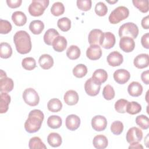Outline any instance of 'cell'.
Instances as JSON below:
<instances>
[{"label": "cell", "mask_w": 149, "mask_h": 149, "mask_svg": "<svg viewBox=\"0 0 149 149\" xmlns=\"http://www.w3.org/2000/svg\"><path fill=\"white\" fill-rule=\"evenodd\" d=\"M141 110V105L136 101H132L127 103L126 112L130 115H135L139 113Z\"/></svg>", "instance_id": "obj_35"}, {"label": "cell", "mask_w": 149, "mask_h": 149, "mask_svg": "<svg viewBox=\"0 0 149 149\" xmlns=\"http://www.w3.org/2000/svg\"><path fill=\"white\" fill-rule=\"evenodd\" d=\"M65 125L66 127L71 130L74 131L77 129L80 125V118L74 114H71L68 115L65 120Z\"/></svg>", "instance_id": "obj_15"}, {"label": "cell", "mask_w": 149, "mask_h": 149, "mask_svg": "<svg viewBox=\"0 0 149 149\" xmlns=\"http://www.w3.org/2000/svg\"><path fill=\"white\" fill-rule=\"evenodd\" d=\"M76 3L78 8L83 11H88L91 8V0H77Z\"/></svg>", "instance_id": "obj_47"}, {"label": "cell", "mask_w": 149, "mask_h": 149, "mask_svg": "<svg viewBox=\"0 0 149 149\" xmlns=\"http://www.w3.org/2000/svg\"><path fill=\"white\" fill-rule=\"evenodd\" d=\"M22 67L27 70H32L36 67V62L33 57H26L22 60Z\"/></svg>", "instance_id": "obj_39"}, {"label": "cell", "mask_w": 149, "mask_h": 149, "mask_svg": "<svg viewBox=\"0 0 149 149\" xmlns=\"http://www.w3.org/2000/svg\"><path fill=\"white\" fill-rule=\"evenodd\" d=\"M48 109L52 112H58L61 110L62 104L58 98H52L47 103Z\"/></svg>", "instance_id": "obj_30"}, {"label": "cell", "mask_w": 149, "mask_h": 149, "mask_svg": "<svg viewBox=\"0 0 149 149\" xmlns=\"http://www.w3.org/2000/svg\"><path fill=\"white\" fill-rule=\"evenodd\" d=\"M44 118V115L41 110H31L29 112L28 118L24 123V129L26 132L33 133L39 130L41 128Z\"/></svg>", "instance_id": "obj_1"}, {"label": "cell", "mask_w": 149, "mask_h": 149, "mask_svg": "<svg viewBox=\"0 0 149 149\" xmlns=\"http://www.w3.org/2000/svg\"><path fill=\"white\" fill-rule=\"evenodd\" d=\"M148 39H149V34L148 33H147L144 34L141 38V43L143 45V47L146 49L149 48V42H148Z\"/></svg>", "instance_id": "obj_49"}, {"label": "cell", "mask_w": 149, "mask_h": 149, "mask_svg": "<svg viewBox=\"0 0 149 149\" xmlns=\"http://www.w3.org/2000/svg\"><path fill=\"white\" fill-rule=\"evenodd\" d=\"M136 123L141 129L146 130L149 127V119L144 115H140L136 118Z\"/></svg>", "instance_id": "obj_40"}, {"label": "cell", "mask_w": 149, "mask_h": 149, "mask_svg": "<svg viewBox=\"0 0 149 149\" xmlns=\"http://www.w3.org/2000/svg\"><path fill=\"white\" fill-rule=\"evenodd\" d=\"M13 41L17 51L20 54H27L31 49V38L26 31H17L13 36Z\"/></svg>", "instance_id": "obj_2"}, {"label": "cell", "mask_w": 149, "mask_h": 149, "mask_svg": "<svg viewBox=\"0 0 149 149\" xmlns=\"http://www.w3.org/2000/svg\"><path fill=\"white\" fill-rule=\"evenodd\" d=\"M48 143L53 147H58L62 144V140L61 135L58 133L52 132L49 134L47 137Z\"/></svg>", "instance_id": "obj_27"}, {"label": "cell", "mask_w": 149, "mask_h": 149, "mask_svg": "<svg viewBox=\"0 0 149 149\" xmlns=\"http://www.w3.org/2000/svg\"><path fill=\"white\" fill-rule=\"evenodd\" d=\"M141 79L143 82L146 84H149V71H144L141 74Z\"/></svg>", "instance_id": "obj_50"}, {"label": "cell", "mask_w": 149, "mask_h": 149, "mask_svg": "<svg viewBox=\"0 0 149 149\" xmlns=\"http://www.w3.org/2000/svg\"><path fill=\"white\" fill-rule=\"evenodd\" d=\"M129 148H137V149L141 148V149H143V147L139 142H134L133 143H130V145L129 146Z\"/></svg>", "instance_id": "obj_52"}, {"label": "cell", "mask_w": 149, "mask_h": 149, "mask_svg": "<svg viewBox=\"0 0 149 149\" xmlns=\"http://www.w3.org/2000/svg\"><path fill=\"white\" fill-rule=\"evenodd\" d=\"M14 86L13 81L11 78L8 77L6 72L1 70L0 72V91L1 92H10Z\"/></svg>", "instance_id": "obj_7"}, {"label": "cell", "mask_w": 149, "mask_h": 149, "mask_svg": "<svg viewBox=\"0 0 149 149\" xmlns=\"http://www.w3.org/2000/svg\"><path fill=\"white\" fill-rule=\"evenodd\" d=\"M126 138L127 143L130 144L134 142H140L143 139V132L139 128L132 127L128 130Z\"/></svg>", "instance_id": "obj_8"}, {"label": "cell", "mask_w": 149, "mask_h": 149, "mask_svg": "<svg viewBox=\"0 0 149 149\" xmlns=\"http://www.w3.org/2000/svg\"><path fill=\"white\" fill-rule=\"evenodd\" d=\"M87 73V68L84 64H78L73 69V75L77 78H82Z\"/></svg>", "instance_id": "obj_36"}, {"label": "cell", "mask_w": 149, "mask_h": 149, "mask_svg": "<svg viewBox=\"0 0 149 149\" xmlns=\"http://www.w3.org/2000/svg\"><path fill=\"white\" fill-rule=\"evenodd\" d=\"M81 51L80 48L74 45H70L66 51V56L71 60L78 59L80 56Z\"/></svg>", "instance_id": "obj_32"}, {"label": "cell", "mask_w": 149, "mask_h": 149, "mask_svg": "<svg viewBox=\"0 0 149 149\" xmlns=\"http://www.w3.org/2000/svg\"><path fill=\"white\" fill-rule=\"evenodd\" d=\"M123 130V124L119 120L114 121L111 125V131L115 135L120 134Z\"/></svg>", "instance_id": "obj_43"}, {"label": "cell", "mask_w": 149, "mask_h": 149, "mask_svg": "<svg viewBox=\"0 0 149 149\" xmlns=\"http://www.w3.org/2000/svg\"><path fill=\"white\" fill-rule=\"evenodd\" d=\"M120 48L125 52H130L133 51L135 47L134 40L130 37H123L119 41Z\"/></svg>", "instance_id": "obj_13"}, {"label": "cell", "mask_w": 149, "mask_h": 149, "mask_svg": "<svg viewBox=\"0 0 149 149\" xmlns=\"http://www.w3.org/2000/svg\"><path fill=\"white\" fill-rule=\"evenodd\" d=\"M95 12L100 16H105L108 12V8L107 5L102 2H98L95 6Z\"/></svg>", "instance_id": "obj_45"}, {"label": "cell", "mask_w": 149, "mask_h": 149, "mask_svg": "<svg viewBox=\"0 0 149 149\" xmlns=\"http://www.w3.org/2000/svg\"><path fill=\"white\" fill-rule=\"evenodd\" d=\"M141 26L143 29H148V16H147L142 19Z\"/></svg>", "instance_id": "obj_51"}, {"label": "cell", "mask_w": 149, "mask_h": 149, "mask_svg": "<svg viewBox=\"0 0 149 149\" xmlns=\"http://www.w3.org/2000/svg\"><path fill=\"white\" fill-rule=\"evenodd\" d=\"M93 144L97 149H104L108 146V141L106 136L102 134H98L94 137Z\"/></svg>", "instance_id": "obj_24"}, {"label": "cell", "mask_w": 149, "mask_h": 149, "mask_svg": "<svg viewBox=\"0 0 149 149\" xmlns=\"http://www.w3.org/2000/svg\"><path fill=\"white\" fill-rule=\"evenodd\" d=\"M29 147L30 149H46L47 147L38 137L31 138L29 142Z\"/></svg>", "instance_id": "obj_34"}, {"label": "cell", "mask_w": 149, "mask_h": 149, "mask_svg": "<svg viewBox=\"0 0 149 149\" xmlns=\"http://www.w3.org/2000/svg\"><path fill=\"white\" fill-rule=\"evenodd\" d=\"M115 93L113 88L109 84H107L104 87L102 91V95L107 100H111L115 97Z\"/></svg>", "instance_id": "obj_44"}, {"label": "cell", "mask_w": 149, "mask_h": 149, "mask_svg": "<svg viewBox=\"0 0 149 149\" xmlns=\"http://www.w3.org/2000/svg\"><path fill=\"white\" fill-rule=\"evenodd\" d=\"M0 97V112L1 113H6L10 102V96L6 92H1Z\"/></svg>", "instance_id": "obj_23"}, {"label": "cell", "mask_w": 149, "mask_h": 149, "mask_svg": "<svg viewBox=\"0 0 149 149\" xmlns=\"http://www.w3.org/2000/svg\"><path fill=\"white\" fill-rule=\"evenodd\" d=\"M44 29V23L40 20H34L30 22L29 25L30 30L34 34H40Z\"/></svg>", "instance_id": "obj_28"}, {"label": "cell", "mask_w": 149, "mask_h": 149, "mask_svg": "<svg viewBox=\"0 0 149 149\" xmlns=\"http://www.w3.org/2000/svg\"><path fill=\"white\" fill-rule=\"evenodd\" d=\"M12 20L15 25L23 26L26 23L27 17L26 15L21 11H16L12 15Z\"/></svg>", "instance_id": "obj_26"}, {"label": "cell", "mask_w": 149, "mask_h": 149, "mask_svg": "<svg viewBox=\"0 0 149 149\" xmlns=\"http://www.w3.org/2000/svg\"><path fill=\"white\" fill-rule=\"evenodd\" d=\"M91 78L96 83L101 84L107 80L108 74L104 69H98L93 72Z\"/></svg>", "instance_id": "obj_25"}, {"label": "cell", "mask_w": 149, "mask_h": 149, "mask_svg": "<svg viewBox=\"0 0 149 149\" xmlns=\"http://www.w3.org/2000/svg\"><path fill=\"white\" fill-rule=\"evenodd\" d=\"M65 102L68 105H74L79 101V95L77 93L73 90L67 91L63 97Z\"/></svg>", "instance_id": "obj_20"}, {"label": "cell", "mask_w": 149, "mask_h": 149, "mask_svg": "<svg viewBox=\"0 0 149 149\" xmlns=\"http://www.w3.org/2000/svg\"><path fill=\"white\" fill-rule=\"evenodd\" d=\"M113 76L115 81L116 83L123 84L129 81L130 77V74L126 69H119L115 71Z\"/></svg>", "instance_id": "obj_12"}, {"label": "cell", "mask_w": 149, "mask_h": 149, "mask_svg": "<svg viewBox=\"0 0 149 149\" xmlns=\"http://www.w3.org/2000/svg\"><path fill=\"white\" fill-rule=\"evenodd\" d=\"M57 26L62 31H68L71 27V21L69 18L63 17L58 19L57 22Z\"/></svg>", "instance_id": "obj_37"}, {"label": "cell", "mask_w": 149, "mask_h": 149, "mask_svg": "<svg viewBox=\"0 0 149 149\" xmlns=\"http://www.w3.org/2000/svg\"><path fill=\"white\" fill-rule=\"evenodd\" d=\"M129 15V10L124 6H119L111 12L109 16V21L112 24H117L126 19Z\"/></svg>", "instance_id": "obj_4"}, {"label": "cell", "mask_w": 149, "mask_h": 149, "mask_svg": "<svg viewBox=\"0 0 149 149\" xmlns=\"http://www.w3.org/2000/svg\"><path fill=\"white\" fill-rule=\"evenodd\" d=\"M22 97L24 102L31 107L37 105L40 101L38 93L33 88H28L24 90Z\"/></svg>", "instance_id": "obj_6"}, {"label": "cell", "mask_w": 149, "mask_h": 149, "mask_svg": "<svg viewBox=\"0 0 149 149\" xmlns=\"http://www.w3.org/2000/svg\"><path fill=\"white\" fill-rule=\"evenodd\" d=\"M129 101L125 99H119L115 104V109L118 113H123L126 112V107Z\"/></svg>", "instance_id": "obj_42"}, {"label": "cell", "mask_w": 149, "mask_h": 149, "mask_svg": "<svg viewBox=\"0 0 149 149\" xmlns=\"http://www.w3.org/2000/svg\"><path fill=\"white\" fill-rule=\"evenodd\" d=\"M108 64L113 67L120 66L123 61V58L122 55L118 51H113L109 54L107 58Z\"/></svg>", "instance_id": "obj_14"}, {"label": "cell", "mask_w": 149, "mask_h": 149, "mask_svg": "<svg viewBox=\"0 0 149 149\" xmlns=\"http://www.w3.org/2000/svg\"><path fill=\"white\" fill-rule=\"evenodd\" d=\"M59 33L54 29H49L47 30L44 35V41L48 45H51L54 40L59 36Z\"/></svg>", "instance_id": "obj_29"}, {"label": "cell", "mask_w": 149, "mask_h": 149, "mask_svg": "<svg viewBox=\"0 0 149 149\" xmlns=\"http://www.w3.org/2000/svg\"><path fill=\"white\" fill-rule=\"evenodd\" d=\"M133 5L142 13H147L148 11V1L147 0H133Z\"/></svg>", "instance_id": "obj_41"}, {"label": "cell", "mask_w": 149, "mask_h": 149, "mask_svg": "<svg viewBox=\"0 0 149 149\" xmlns=\"http://www.w3.org/2000/svg\"><path fill=\"white\" fill-rule=\"evenodd\" d=\"M12 49L10 44L7 42H1L0 44V56L3 59H7L11 56Z\"/></svg>", "instance_id": "obj_31"}, {"label": "cell", "mask_w": 149, "mask_h": 149, "mask_svg": "<svg viewBox=\"0 0 149 149\" xmlns=\"http://www.w3.org/2000/svg\"><path fill=\"white\" fill-rule=\"evenodd\" d=\"M134 65L138 69H143L148 66L149 56L147 54H140L137 55L133 61Z\"/></svg>", "instance_id": "obj_18"}, {"label": "cell", "mask_w": 149, "mask_h": 149, "mask_svg": "<svg viewBox=\"0 0 149 149\" xmlns=\"http://www.w3.org/2000/svg\"><path fill=\"white\" fill-rule=\"evenodd\" d=\"M107 2L108 3H111V4H113V3H115L117 2H118V0H115V1H107Z\"/></svg>", "instance_id": "obj_53"}, {"label": "cell", "mask_w": 149, "mask_h": 149, "mask_svg": "<svg viewBox=\"0 0 149 149\" xmlns=\"http://www.w3.org/2000/svg\"><path fill=\"white\" fill-rule=\"evenodd\" d=\"M116 39L114 34L111 32L104 33L102 41L100 45L105 49H110L115 44Z\"/></svg>", "instance_id": "obj_17"}, {"label": "cell", "mask_w": 149, "mask_h": 149, "mask_svg": "<svg viewBox=\"0 0 149 149\" xmlns=\"http://www.w3.org/2000/svg\"><path fill=\"white\" fill-rule=\"evenodd\" d=\"M12 25L10 23L6 20H0V33L6 34L12 30Z\"/></svg>", "instance_id": "obj_46"}, {"label": "cell", "mask_w": 149, "mask_h": 149, "mask_svg": "<svg viewBox=\"0 0 149 149\" xmlns=\"http://www.w3.org/2000/svg\"><path fill=\"white\" fill-rule=\"evenodd\" d=\"M49 1L47 0H33L29 6V13L33 16H41L45 9L49 5Z\"/></svg>", "instance_id": "obj_3"}, {"label": "cell", "mask_w": 149, "mask_h": 149, "mask_svg": "<svg viewBox=\"0 0 149 149\" xmlns=\"http://www.w3.org/2000/svg\"><path fill=\"white\" fill-rule=\"evenodd\" d=\"M93 129L97 132L104 130L107 126V120L105 117L102 115H96L91 119Z\"/></svg>", "instance_id": "obj_10"}, {"label": "cell", "mask_w": 149, "mask_h": 149, "mask_svg": "<svg viewBox=\"0 0 149 149\" xmlns=\"http://www.w3.org/2000/svg\"><path fill=\"white\" fill-rule=\"evenodd\" d=\"M6 3L8 6L10 8H16L19 7L22 3V0H7Z\"/></svg>", "instance_id": "obj_48"}, {"label": "cell", "mask_w": 149, "mask_h": 149, "mask_svg": "<svg viewBox=\"0 0 149 149\" xmlns=\"http://www.w3.org/2000/svg\"><path fill=\"white\" fill-rule=\"evenodd\" d=\"M62 123V119L58 115H51L47 119V125L51 129H58Z\"/></svg>", "instance_id": "obj_33"}, {"label": "cell", "mask_w": 149, "mask_h": 149, "mask_svg": "<svg viewBox=\"0 0 149 149\" xmlns=\"http://www.w3.org/2000/svg\"><path fill=\"white\" fill-rule=\"evenodd\" d=\"M65 12L63 4L61 2H56L53 3L51 8V13L55 16H59L62 15Z\"/></svg>", "instance_id": "obj_38"}, {"label": "cell", "mask_w": 149, "mask_h": 149, "mask_svg": "<svg viewBox=\"0 0 149 149\" xmlns=\"http://www.w3.org/2000/svg\"><path fill=\"white\" fill-rule=\"evenodd\" d=\"M104 33L100 29H93L90 31L88 37V41L90 45H100L102 40Z\"/></svg>", "instance_id": "obj_11"}, {"label": "cell", "mask_w": 149, "mask_h": 149, "mask_svg": "<svg viewBox=\"0 0 149 149\" xmlns=\"http://www.w3.org/2000/svg\"><path fill=\"white\" fill-rule=\"evenodd\" d=\"M38 63L40 67L43 69H49L54 65L53 58L49 54H42L38 59Z\"/></svg>", "instance_id": "obj_22"}, {"label": "cell", "mask_w": 149, "mask_h": 149, "mask_svg": "<svg viewBox=\"0 0 149 149\" xmlns=\"http://www.w3.org/2000/svg\"><path fill=\"white\" fill-rule=\"evenodd\" d=\"M67 40L63 36H59L56 37L52 43L54 49L56 52L63 51L67 47Z\"/></svg>", "instance_id": "obj_19"}, {"label": "cell", "mask_w": 149, "mask_h": 149, "mask_svg": "<svg viewBox=\"0 0 149 149\" xmlns=\"http://www.w3.org/2000/svg\"><path fill=\"white\" fill-rule=\"evenodd\" d=\"M102 50L100 45H90L87 49L86 56L91 60H97L101 57Z\"/></svg>", "instance_id": "obj_16"}, {"label": "cell", "mask_w": 149, "mask_h": 149, "mask_svg": "<svg viewBox=\"0 0 149 149\" xmlns=\"http://www.w3.org/2000/svg\"><path fill=\"white\" fill-rule=\"evenodd\" d=\"M127 91L129 95L132 97H139L143 93V86L137 81H132L128 86Z\"/></svg>", "instance_id": "obj_21"}, {"label": "cell", "mask_w": 149, "mask_h": 149, "mask_svg": "<svg viewBox=\"0 0 149 149\" xmlns=\"http://www.w3.org/2000/svg\"><path fill=\"white\" fill-rule=\"evenodd\" d=\"M119 37H128L133 39L137 38L139 34L137 26L132 22H127L122 24L119 29Z\"/></svg>", "instance_id": "obj_5"}, {"label": "cell", "mask_w": 149, "mask_h": 149, "mask_svg": "<svg viewBox=\"0 0 149 149\" xmlns=\"http://www.w3.org/2000/svg\"><path fill=\"white\" fill-rule=\"evenodd\" d=\"M101 88V84L96 83L92 78H90L86 80L84 84V90L87 94L90 96L97 95Z\"/></svg>", "instance_id": "obj_9"}]
</instances>
